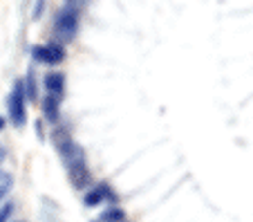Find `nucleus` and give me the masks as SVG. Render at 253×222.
<instances>
[{
	"mask_svg": "<svg viewBox=\"0 0 253 222\" xmlns=\"http://www.w3.org/2000/svg\"><path fill=\"white\" fill-rule=\"evenodd\" d=\"M11 216H14V202H5L0 209V222H7Z\"/></svg>",
	"mask_w": 253,
	"mask_h": 222,
	"instance_id": "9",
	"label": "nucleus"
},
{
	"mask_svg": "<svg viewBox=\"0 0 253 222\" xmlns=\"http://www.w3.org/2000/svg\"><path fill=\"white\" fill-rule=\"evenodd\" d=\"M11 188H14V175L7 171H0V202L11 193Z\"/></svg>",
	"mask_w": 253,
	"mask_h": 222,
	"instance_id": "7",
	"label": "nucleus"
},
{
	"mask_svg": "<svg viewBox=\"0 0 253 222\" xmlns=\"http://www.w3.org/2000/svg\"><path fill=\"white\" fill-rule=\"evenodd\" d=\"M58 103L61 101H56V99L49 97V94L43 99V115H45V119L52 121V124L58 121Z\"/></svg>",
	"mask_w": 253,
	"mask_h": 222,
	"instance_id": "6",
	"label": "nucleus"
},
{
	"mask_svg": "<svg viewBox=\"0 0 253 222\" xmlns=\"http://www.w3.org/2000/svg\"><path fill=\"white\" fill-rule=\"evenodd\" d=\"M45 88H47V94L54 97L56 101H61L63 94H65V74L63 72H49L45 77Z\"/></svg>",
	"mask_w": 253,
	"mask_h": 222,
	"instance_id": "4",
	"label": "nucleus"
},
{
	"mask_svg": "<svg viewBox=\"0 0 253 222\" xmlns=\"http://www.w3.org/2000/svg\"><path fill=\"white\" fill-rule=\"evenodd\" d=\"M32 56L41 63H47V65H58L65 61V47L58 43L36 45V47H32Z\"/></svg>",
	"mask_w": 253,
	"mask_h": 222,
	"instance_id": "3",
	"label": "nucleus"
},
{
	"mask_svg": "<svg viewBox=\"0 0 253 222\" xmlns=\"http://www.w3.org/2000/svg\"><path fill=\"white\" fill-rule=\"evenodd\" d=\"M126 218L124 209L119 207H112V209H105L103 216H101V222H121Z\"/></svg>",
	"mask_w": 253,
	"mask_h": 222,
	"instance_id": "8",
	"label": "nucleus"
},
{
	"mask_svg": "<svg viewBox=\"0 0 253 222\" xmlns=\"http://www.w3.org/2000/svg\"><path fill=\"white\" fill-rule=\"evenodd\" d=\"M25 83L23 81H16L14 86V92H11L9 97V119L14 121V126H25L27 124V110H25Z\"/></svg>",
	"mask_w": 253,
	"mask_h": 222,
	"instance_id": "2",
	"label": "nucleus"
},
{
	"mask_svg": "<svg viewBox=\"0 0 253 222\" xmlns=\"http://www.w3.org/2000/svg\"><path fill=\"white\" fill-rule=\"evenodd\" d=\"M2 128H5V119H2V117H0V131H2Z\"/></svg>",
	"mask_w": 253,
	"mask_h": 222,
	"instance_id": "11",
	"label": "nucleus"
},
{
	"mask_svg": "<svg viewBox=\"0 0 253 222\" xmlns=\"http://www.w3.org/2000/svg\"><path fill=\"white\" fill-rule=\"evenodd\" d=\"M79 29V11L74 5H65L54 18V36L58 39V45L61 43H70L74 36H77Z\"/></svg>",
	"mask_w": 253,
	"mask_h": 222,
	"instance_id": "1",
	"label": "nucleus"
},
{
	"mask_svg": "<svg viewBox=\"0 0 253 222\" xmlns=\"http://www.w3.org/2000/svg\"><path fill=\"white\" fill-rule=\"evenodd\" d=\"M103 200H110V202H117V195L112 193V188L108 186V184H99V186L94 188V191H90V193L85 195V207H96V204H101Z\"/></svg>",
	"mask_w": 253,
	"mask_h": 222,
	"instance_id": "5",
	"label": "nucleus"
},
{
	"mask_svg": "<svg viewBox=\"0 0 253 222\" xmlns=\"http://www.w3.org/2000/svg\"><path fill=\"white\" fill-rule=\"evenodd\" d=\"M5 157H7V148L2 144H0V164H2V162H5Z\"/></svg>",
	"mask_w": 253,
	"mask_h": 222,
	"instance_id": "10",
	"label": "nucleus"
}]
</instances>
